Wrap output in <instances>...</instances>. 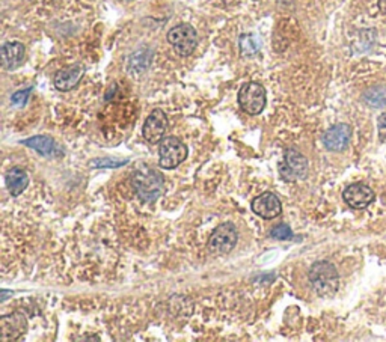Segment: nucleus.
Returning a JSON list of instances; mask_svg holds the SVG:
<instances>
[{"instance_id": "1", "label": "nucleus", "mask_w": 386, "mask_h": 342, "mask_svg": "<svg viewBox=\"0 0 386 342\" xmlns=\"http://www.w3.org/2000/svg\"><path fill=\"white\" fill-rule=\"evenodd\" d=\"M308 279L312 289L320 297L329 298V297H333L338 291V287H340L338 272L337 268H335V265L328 261L314 263L308 272Z\"/></svg>"}, {"instance_id": "2", "label": "nucleus", "mask_w": 386, "mask_h": 342, "mask_svg": "<svg viewBox=\"0 0 386 342\" xmlns=\"http://www.w3.org/2000/svg\"><path fill=\"white\" fill-rule=\"evenodd\" d=\"M131 184L140 201L144 202H154L164 192V177L148 166H139L131 175Z\"/></svg>"}, {"instance_id": "3", "label": "nucleus", "mask_w": 386, "mask_h": 342, "mask_svg": "<svg viewBox=\"0 0 386 342\" xmlns=\"http://www.w3.org/2000/svg\"><path fill=\"white\" fill-rule=\"evenodd\" d=\"M266 88L257 81H249L239 91V105L248 115H260L264 107H266Z\"/></svg>"}, {"instance_id": "4", "label": "nucleus", "mask_w": 386, "mask_h": 342, "mask_svg": "<svg viewBox=\"0 0 386 342\" xmlns=\"http://www.w3.org/2000/svg\"><path fill=\"white\" fill-rule=\"evenodd\" d=\"M168 43L174 47L180 56H190L198 46V34L193 26L181 23L172 27L168 32Z\"/></svg>"}, {"instance_id": "5", "label": "nucleus", "mask_w": 386, "mask_h": 342, "mask_svg": "<svg viewBox=\"0 0 386 342\" xmlns=\"http://www.w3.org/2000/svg\"><path fill=\"white\" fill-rule=\"evenodd\" d=\"M279 173L286 181L305 180L308 175V160L298 150H287L279 164Z\"/></svg>"}, {"instance_id": "6", "label": "nucleus", "mask_w": 386, "mask_h": 342, "mask_svg": "<svg viewBox=\"0 0 386 342\" xmlns=\"http://www.w3.org/2000/svg\"><path fill=\"white\" fill-rule=\"evenodd\" d=\"M160 166L165 169H175L187 159V147L180 139L169 136L160 142Z\"/></svg>"}, {"instance_id": "7", "label": "nucleus", "mask_w": 386, "mask_h": 342, "mask_svg": "<svg viewBox=\"0 0 386 342\" xmlns=\"http://www.w3.org/2000/svg\"><path fill=\"white\" fill-rule=\"evenodd\" d=\"M239 240V234L236 226L232 223H222L210 235L208 247L215 254H228L236 247Z\"/></svg>"}, {"instance_id": "8", "label": "nucleus", "mask_w": 386, "mask_h": 342, "mask_svg": "<svg viewBox=\"0 0 386 342\" xmlns=\"http://www.w3.org/2000/svg\"><path fill=\"white\" fill-rule=\"evenodd\" d=\"M168 130V117L161 109H154L149 117L145 119L144 129H142V134L147 142L157 143L165 139V134Z\"/></svg>"}, {"instance_id": "9", "label": "nucleus", "mask_w": 386, "mask_h": 342, "mask_svg": "<svg viewBox=\"0 0 386 342\" xmlns=\"http://www.w3.org/2000/svg\"><path fill=\"white\" fill-rule=\"evenodd\" d=\"M342 199L350 206V209L364 210L374 202L375 195L367 184L354 183V184H350L349 188L344 190Z\"/></svg>"}, {"instance_id": "10", "label": "nucleus", "mask_w": 386, "mask_h": 342, "mask_svg": "<svg viewBox=\"0 0 386 342\" xmlns=\"http://www.w3.org/2000/svg\"><path fill=\"white\" fill-rule=\"evenodd\" d=\"M27 318L22 313H14L0 318V338L2 341H17L26 334Z\"/></svg>"}, {"instance_id": "11", "label": "nucleus", "mask_w": 386, "mask_h": 342, "mask_svg": "<svg viewBox=\"0 0 386 342\" xmlns=\"http://www.w3.org/2000/svg\"><path fill=\"white\" fill-rule=\"evenodd\" d=\"M352 139V127L349 124H335L323 134V143L329 151H344Z\"/></svg>"}, {"instance_id": "12", "label": "nucleus", "mask_w": 386, "mask_h": 342, "mask_svg": "<svg viewBox=\"0 0 386 342\" xmlns=\"http://www.w3.org/2000/svg\"><path fill=\"white\" fill-rule=\"evenodd\" d=\"M252 211L262 219H275L282 211V205L275 193L266 192L257 196L252 202Z\"/></svg>"}, {"instance_id": "13", "label": "nucleus", "mask_w": 386, "mask_h": 342, "mask_svg": "<svg viewBox=\"0 0 386 342\" xmlns=\"http://www.w3.org/2000/svg\"><path fill=\"white\" fill-rule=\"evenodd\" d=\"M85 74V68L82 65H73L64 68L56 72L55 76V88L60 92H68L79 85V81L82 80Z\"/></svg>"}, {"instance_id": "14", "label": "nucleus", "mask_w": 386, "mask_h": 342, "mask_svg": "<svg viewBox=\"0 0 386 342\" xmlns=\"http://www.w3.org/2000/svg\"><path fill=\"white\" fill-rule=\"evenodd\" d=\"M26 58V47L18 43V41H11L2 47V65L5 70L13 71L23 65Z\"/></svg>"}, {"instance_id": "15", "label": "nucleus", "mask_w": 386, "mask_h": 342, "mask_svg": "<svg viewBox=\"0 0 386 342\" xmlns=\"http://www.w3.org/2000/svg\"><path fill=\"white\" fill-rule=\"evenodd\" d=\"M152 58H154V51L151 48H140L130 55L127 60V70L130 74H142L151 65Z\"/></svg>"}, {"instance_id": "16", "label": "nucleus", "mask_w": 386, "mask_h": 342, "mask_svg": "<svg viewBox=\"0 0 386 342\" xmlns=\"http://www.w3.org/2000/svg\"><path fill=\"white\" fill-rule=\"evenodd\" d=\"M5 183H6V188H8L9 193H11L13 196H20L27 188L29 177H27L26 171L20 169V168H13L6 172Z\"/></svg>"}, {"instance_id": "17", "label": "nucleus", "mask_w": 386, "mask_h": 342, "mask_svg": "<svg viewBox=\"0 0 386 342\" xmlns=\"http://www.w3.org/2000/svg\"><path fill=\"white\" fill-rule=\"evenodd\" d=\"M26 147L35 150L36 152H39L44 157H52V155H58L59 148L56 142L53 140V138L50 136H34L29 138L23 142Z\"/></svg>"}, {"instance_id": "18", "label": "nucleus", "mask_w": 386, "mask_h": 342, "mask_svg": "<svg viewBox=\"0 0 386 342\" xmlns=\"http://www.w3.org/2000/svg\"><path fill=\"white\" fill-rule=\"evenodd\" d=\"M239 46H240V53L245 58L255 56L260 48H261V41L257 35L253 34H245L241 35L239 39Z\"/></svg>"}, {"instance_id": "19", "label": "nucleus", "mask_w": 386, "mask_h": 342, "mask_svg": "<svg viewBox=\"0 0 386 342\" xmlns=\"http://www.w3.org/2000/svg\"><path fill=\"white\" fill-rule=\"evenodd\" d=\"M364 101L371 107L386 106V86H373L364 94Z\"/></svg>"}, {"instance_id": "20", "label": "nucleus", "mask_w": 386, "mask_h": 342, "mask_svg": "<svg viewBox=\"0 0 386 342\" xmlns=\"http://www.w3.org/2000/svg\"><path fill=\"white\" fill-rule=\"evenodd\" d=\"M128 163V159H114V157H105V159H94L91 160L88 164L89 168H98V169H117Z\"/></svg>"}, {"instance_id": "21", "label": "nucleus", "mask_w": 386, "mask_h": 342, "mask_svg": "<svg viewBox=\"0 0 386 342\" xmlns=\"http://www.w3.org/2000/svg\"><path fill=\"white\" fill-rule=\"evenodd\" d=\"M270 237L277 238V240H290V238H293V231L290 230V226L281 223L270 231Z\"/></svg>"}, {"instance_id": "22", "label": "nucleus", "mask_w": 386, "mask_h": 342, "mask_svg": "<svg viewBox=\"0 0 386 342\" xmlns=\"http://www.w3.org/2000/svg\"><path fill=\"white\" fill-rule=\"evenodd\" d=\"M30 92H32V88L18 91V92H15V94L11 97V101L14 103L15 106H25L27 98H29V96H30Z\"/></svg>"}, {"instance_id": "23", "label": "nucleus", "mask_w": 386, "mask_h": 342, "mask_svg": "<svg viewBox=\"0 0 386 342\" xmlns=\"http://www.w3.org/2000/svg\"><path fill=\"white\" fill-rule=\"evenodd\" d=\"M378 130H379V138L382 142H386V113H382L378 121Z\"/></svg>"}, {"instance_id": "24", "label": "nucleus", "mask_w": 386, "mask_h": 342, "mask_svg": "<svg viewBox=\"0 0 386 342\" xmlns=\"http://www.w3.org/2000/svg\"><path fill=\"white\" fill-rule=\"evenodd\" d=\"M379 9L382 14L386 15V0H379Z\"/></svg>"}]
</instances>
